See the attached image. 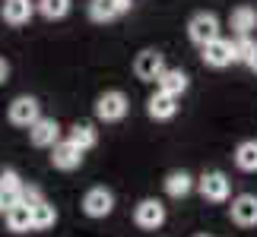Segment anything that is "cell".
<instances>
[{"label":"cell","instance_id":"cell-9","mask_svg":"<svg viewBox=\"0 0 257 237\" xmlns=\"http://www.w3.org/2000/svg\"><path fill=\"white\" fill-rule=\"evenodd\" d=\"M229 218L238 228H257V196L254 193H238L229 206Z\"/></svg>","mask_w":257,"mask_h":237},{"label":"cell","instance_id":"cell-20","mask_svg":"<svg viewBox=\"0 0 257 237\" xmlns=\"http://www.w3.org/2000/svg\"><path fill=\"white\" fill-rule=\"evenodd\" d=\"M23 177H19V171H13V168H4L0 171V196L13 206V202H19V193H23Z\"/></svg>","mask_w":257,"mask_h":237},{"label":"cell","instance_id":"cell-14","mask_svg":"<svg viewBox=\"0 0 257 237\" xmlns=\"http://www.w3.org/2000/svg\"><path fill=\"white\" fill-rule=\"evenodd\" d=\"M229 28H232L235 38H251V32L257 28V10L248 6V4L235 6L232 16H229Z\"/></svg>","mask_w":257,"mask_h":237},{"label":"cell","instance_id":"cell-13","mask_svg":"<svg viewBox=\"0 0 257 237\" xmlns=\"http://www.w3.org/2000/svg\"><path fill=\"white\" fill-rule=\"evenodd\" d=\"M0 16H4V22L7 26H29V19L35 16V4L32 0H7L4 6H0Z\"/></svg>","mask_w":257,"mask_h":237},{"label":"cell","instance_id":"cell-12","mask_svg":"<svg viewBox=\"0 0 257 237\" xmlns=\"http://www.w3.org/2000/svg\"><path fill=\"white\" fill-rule=\"evenodd\" d=\"M187 88H191V76H187L181 66H169V70L162 73V79L156 82V92H165L172 98H181Z\"/></svg>","mask_w":257,"mask_h":237},{"label":"cell","instance_id":"cell-7","mask_svg":"<svg viewBox=\"0 0 257 237\" xmlns=\"http://www.w3.org/2000/svg\"><path fill=\"white\" fill-rule=\"evenodd\" d=\"M83 212L89 218H108V215L114 212V193L108 190V186H89L83 193Z\"/></svg>","mask_w":257,"mask_h":237},{"label":"cell","instance_id":"cell-29","mask_svg":"<svg viewBox=\"0 0 257 237\" xmlns=\"http://www.w3.org/2000/svg\"><path fill=\"white\" fill-rule=\"evenodd\" d=\"M7 209H10V202H7V200H4V196H0V215H4V212H7Z\"/></svg>","mask_w":257,"mask_h":237},{"label":"cell","instance_id":"cell-26","mask_svg":"<svg viewBox=\"0 0 257 237\" xmlns=\"http://www.w3.org/2000/svg\"><path fill=\"white\" fill-rule=\"evenodd\" d=\"M108 6L114 10V16H124V13H131L134 0H108Z\"/></svg>","mask_w":257,"mask_h":237},{"label":"cell","instance_id":"cell-30","mask_svg":"<svg viewBox=\"0 0 257 237\" xmlns=\"http://www.w3.org/2000/svg\"><path fill=\"white\" fill-rule=\"evenodd\" d=\"M194 237H210V234H194Z\"/></svg>","mask_w":257,"mask_h":237},{"label":"cell","instance_id":"cell-1","mask_svg":"<svg viewBox=\"0 0 257 237\" xmlns=\"http://www.w3.org/2000/svg\"><path fill=\"white\" fill-rule=\"evenodd\" d=\"M7 120L19 126V130H32V126L42 120V104H38L35 95H16L7 108Z\"/></svg>","mask_w":257,"mask_h":237},{"label":"cell","instance_id":"cell-8","mask_svg":"<svg viewBox=\"0 0 257 237\" xmlns=\"http://www.w3.org/2000/svg\"><path fill=\"white\" fill-rule=\"evenodd\" d=\"M200 57L206 66H213V70H225V66L235 64V42L232 38H216L213 44L200 48Z\"/></svg>","mask_w":257,"mask_h":237},{"label":"cell","instance_id":"cell-4","mask_svg":"<svg viewBox=\"0 0 257 237\" xmlns=\"http://www.w3.org/2000/svg\"><path fill=\"white\" fill-rule=\"evenodd\" d=\"M165 70H169V66H165V54L156 51V48H143V51L134 57V76L140 79V82H159Z\"/></svg>","mask_w":257,"mask_h":237},{"label":"cell","instance_id":"cell-3","mask_svg":"<svg viewBox=\"0 0 257 237\" xmlns=\"http://www.w3.org/2000/svg\"><path fill=\"white\" fill-rule=\"evenodd\" d=\"M127 111H131V102H127V95L121 92V88H108V92H102L95 98V117L105 120V124L124 120Z\"/></svg>","mask_w":257,"mask_h":237},{"label":"cell","instance_id":"cell-19","mask_svg":"<svg viewBox=\"0 0 257 237\" xmlns=\"http://www.w3.org/2000/svg\"><path fill=\"white\" fill-rule=\"evenodd\" d=\"M235 168L238 171H244V174H254L257 171V140H244V142H238L235 146Z\"/></svg>","mask_w":257,"mask_h":237},{"label":"cell","instance_id":"cell-5","mask_svg":"<svg viewBox=\"0 0 257 237\" xmlns=\"http://www.w3.org/2000/svg\"><path fill=\"white\" fill-rule=\"evenodd\" d=\"M134 224L140 231H159L165 224V206L162 200H153V196H146L134 206Z\"/></svg>","mask_w":257,"mask_h":237},{"label":"cell","instance_id":"cell-11","mask_svg":"<svg viewBox=\"0 0 257 237\" xmlns=\"http://www.w3.org/2000/svg\"><path fill=\"white\" fill-rule=\"evenodd\" d=\"M83 155L86 152H80L70 140H61L51 149V168H57V171H76L83 164Z\"/></svg>","mask_w":257,"mask_h":237},{"label":"cell","instance_id":"cell-16","mask_svg":"<svg viewBox=\"0 0 257 237\" xmlns=\"http://www.w3.org/2000/svg\"><path fill=\"white\" fill-rule=\"evenodd\" d=\"M4 222H7V228L13 231V234H26V231H32V206H26V202H13L10 209L4 212Z\"/></svg>","mask_w":257,"mask_h":237},{"label":"cell","instance_id":"cell-24","mask_svg":"<svg viewBox=\"0 0 257 237\" xmlns=\"http://www.w3.org/2000/svg\"><path fill=\"white\" fill-rule=\"evenodd\" d=\"M89 19H92V22H111V19H117L114 16V10L108 6V4H89Z\"/></svg>","mask_w":257,"mask_h":237},{"label":"cell","instance_id":"cell-15","mask_svg":"<svg viewBox=\"0 0 257 237\" xmlns=\"http://www.w3.org/2000/svg\"><path fill=\"white\" fill-rule=\"evenodd\" d=\"M146 114H150L153 120H172L178 114V98L165 95V92H153L146 98Z\"/></svg>","mask_w":257,"mask_h":237},{"label":"cell","instance_id":"cell-2","mask_svg":"<svg viewBox=\"0 0 257 237\" xmlns=\"http://www.w3.org/2000/svg\"><path fill=\"white\" fill-rule=\"evenodd\" d=\"M187 38L197 44V48H206L213 44L219 35V16L210 13V10H200V13H194L191 19H187Z\"/></svg>","mask_w":257,"mask_h":237},{"label":"cell","instance_id":"cell-22","mask_svg":"<svg viewBox=\"0 0 257 237\" xmlns=\"http://www.w3.org/2000/svg\"><path fill=\"white\" fill-rule=\"evenodd\" d=\"M35 10L45 19H64L67 13H70V0H38Z\"/></svg>","mask_w":257,"mask_h":237},{"label":"cell","instance_id":"cell-21","mask_svg":"<svg viewBox=\"0 0 257 237\" xmlns=\"http://www.w3.org/2000/svg\"><path fill=\"white\" fill-rule=\"evenodd\" d=\"M57 224V209L48 200H42L38 206H32V231H51Z\"/></svg>","mask_w":257,"mask_h":237},{"label":"cell","instance_id":"cell-23","mask_svg":"<svg viewBox=\"0 0 257 237\" xmlns=\"http://www.w3.org/2000/svg\"><path fill=\"white\" fill-rule=\"evenodd\" d=\"M232 42H235V64H248V57L254 54L257 42L254 38H232Z\"/></svg>","mask_w":257,"mask_h":237},{"label":"cell","instance_id":"cell-10","mask_svg":"<svg viewBox=\"0 0 257 237\" xmlns=\"http://www.w3.org/2000/svg\"><path fill=\"white\" fill-rule=\"evenodd\" d=\"M29 142H32L35 149H54V146L61 142V124H57L54 117H42V120L29 130Z\"/></svg>","mask_w":257,"mask_h":237},{"label":"cell","instance_id":"cell-27","mask_svg":"<svg viewBox=\"0 0 257 237\" xmlns=\"http://www.w3.org/2000/svg\"><path fill=\"white\" fill-rule=\"evenodd\" d=\"M7 82H10V60L0 57V86H7Z\"/></svg>","mask_w":257,"mask_h":237},{"label":"cell","instance_id":"cell-28","mask_svg":"<svg viewBox=\"0 0 257 237\" xmlns=\"http://www.w3.org/2000/svg\"><path fill=\"white\" fill-rule=\"evenodd\" d=\"M248 70H254V73H257V48H254V54L248 57Z\"/></svg>","mask_w":257,"mask_h":237},{"label":"cell","instance_id":"cell-18","mask_svg":"<svg viewBox=\"0 0 257 237\" xmlns=\"http://www.w3.org/2000/svg\"><path fill=\"white\" fill-rule=\"evenodd\" d=\"M67 140H70L80 152H89V149H95V146H98V130H95L92 124H73L70 133H67Z\"/></svg>","mask_w":257,"mask_h":237},{"label":"cell","instance_id":"cell-6","mask_svg":"<svg viewBox=\"0 0 257 237\" xmlns=\"http://www.w3.org/2000/svg\"><path fill=\"white\" fill-rule=\"evenodd\" d=\"M197 190L206 202H229L232 196V184L222 171H206L203 177H197Z\"/></svg>","mask_w":257,"mask_h":237},{"label":"cell","instance_id":"cell-31","mask_svg":"<svg viewBox=\"0 0 257 237\" xmlns=\"http://www.w3.org/2000/svg\"><path fill=\"white\" fill-rule=\"evenodd\" d=\"M95 4H108V0H95Z\"/></svg>","mask_w":257,"mask_h":237},{"label":"cell","instance_id":"cell-17","mask_svg":"<svg viewBox=\"0 0 257 237\" xmlns=\"http://www.w3.org/2000/svg\"><path fill=\"white\" fill-rule=\"evenodd\" d=\"M162 186H165V193H169L172 200H184V196L197 186V180H194L187 171H172V174L162 180Z\"/></svg>","mask_w":257,"mask_h":237},{"label":"cell","instance_id":"cell-25","mask_svg":"<svg viewBox=\"0 0 257 237\" xmlns=\"http://www.w3.org/2000/svg\"><path fill=\"white\" fill-rule=\"evenodd\" d=\"M42 200H45L42 190H38V186H32V184H26L23 193H19V202H26V206H38Z\"/></svg>","mask_w":257,"mask_h":237},{"label":"cell","instance_id":"cell-32","mask_svg":"<svg viewBox=\"0 0 257 237\" xmlns=\"http://www.w3.org/2000/svg\"><path fill=\"white\" fill-rule=\"evenodd\" d=\"M4 4H7V0H4Z\"/></svg>","mask_w":257,"mask_h":237}]
</instances>
